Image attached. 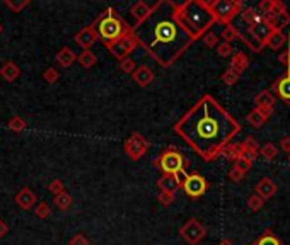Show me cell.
<instances>
[{
  "label": "cell",
  "mask_w": 290,
  "mask_h": 245,
  "mask_svg": "<svg viewBox=\"0 0 290 245\" xmlns=\"http://www.w3.org/2000/svg\"><path fill=\"white\" fill-rule=\"evenodd\" d=\"M43 80H45L46 83H57L58 80H60V72L55 67H48L43 72Z\"/></svg>",
  "instance_id": "obj_36"
},
{
  "label": "cell",
  "mask_w": 290,
  "mask_h": 245,
  "mask_svg": "<svg viewBox=\"0 0 290 245\" xmlns=\"http://www.w3.org/2000/svg\"><path fill=\"white\" fill-rule=\"evenodd\" d=\"M256 194L260 196V198L263 199V201L273 198V196L277 194V184L273 182L272 179L263 177V179L260 180V182L256 184Z\"/></svg>",
  "instance_id": "obj_17"
},
{
  "label": "cell",
  "mask_w": 290,
  "mask_h": 245,
  "mask_svg": "<svg viewBox=\"0 0 290 245\" xmlns=\"http://www.w3.org/2000/svg\"><path fill=\"white\" fill-rule=\"evenodd\" d=\"M244 9V3L241 0H210V10H212L215 22L229 26L234 19Z\"/></svg>",
  "instance_id": "obj_6"
},
{
  "label": "cell",
  "mask_w": 290,
  "mask_h": 245,
  "mask_svg": "<svg viewBox=\"0 0 290 245\" xmlns=\"http://www.w3.org/2000/svg\"><path fill=\"white\" fill-rule=\"evenodd\" d=\"M246 121L251 124L254 130H258V128H261V126H263V124L266 123V118L263 116V112H261V111L256 107V109H253L248 116H246Z\"/></svg>",
  "instance_id": "obj_29"
},
{
  "label": "cell",
  "mask_w": 290,
  "mask_h": 245,
  "mask_svg": "<svg viewBox=\"0 0 290 245\" xmlns=\"http://www.w3.org/2000/svg\"><path fill=\"white\" fill-rule=\"evenodd\" d=\"M280 148H282V152H285V154H290V136H284V138H282Z\"/></svg>",
  "instance_id": "obj_50"
},
{
  "label": "cell",
  "mask_w": 290,
  "mask_h": 245,
  "mask_svg": "<svg viewBox=\"0 0 290 245\" xmlns=\"http://www.w3.org/2000/svg\"><path fill=\"white\" fill-rule=\"evenodd\" d=\"M217 55L220 56V58H229V56L234 55V48L230 43H220V45L217 46Z\"/></svg>",
  "instance_id": "obj_43"
},
{
  "label": "cell",
  "mask_w": 290,
  "mask_h": 245,
  "mask_svg": "<svg viewBox=\"0 0 290 245\" xmlns=\"http://www.w3.org/2000/svg\"><path fill=\"white\" fill-rule=\"evenodd\" d=\"M260 155L266 160H273L278 155V148L273 143H266V145L260 147Z\"/></svg>",
  "instance_id": "obj_35"
},
{
  "label": "cell",
  "mask_w": 290,
  "mask_h": 245,
  "mask_svg": "<svg viewBox=\"0 0 290 245\" xmlns=\"http://www.w3.org/2000/svg\"><path fill=\"white\" fill-rule=\"evenodd\" d=\"M254 102H256V107H272L273 109L277 102V97L270 90H261L260 94L256 95Z\"/></svg>",
  "instance_id": "obj_26"
},
{
  "label": "cell",
  "mask_w": 290,
  "mask_h": 245,
  "mask_svg": "<svg viewBox=\"0 0 290 245\" xmlns=\"http://www.w3.org/2000/svg\"><path fill=\"white\" fill-rule=\"evenodd\" d=\"M27 126L26 119L21 118V116H12V118L9 119V123H7V128H9L10 131H14V133H21V131H24Z\"/></svg>",
  "instance_id": "obj_31"
},
{
  "label": "cell",
  "mask_w": 290,
  "mask_h": 245,
  "mask_svg": "<svg viewBox=\"0 0 290 245\" xmlns=\"http://www.w3.org/2000/svg\"><path fill=\"white\" fill-rule=\"evenodd\" d=\"M15 204H17L21 210L29 211L31 208H34L38 204V196L34 194L29 187H22V189L15 194Z\"/></svg>",
  "instance_id": "obj_14"
},
{
  "label": "cell",
  "mask_w": 290,
  "mask_h": 245,
  "mask_svg": "<svg viewBox=\"0 0 290 245\" xmlns=\"http://www.w3.org/2000/svg\"><path fill=\"white\" fill-rule=\"evenodd\" d=\"M176 15L193 43L203 38L212 29L213 24H217L210 10V2L206 0H186L183 3L176 2Z\"/></svg>",
  "instance_id": "obj_3"
},
{
  "label": "cell",
  "mask_w": 290,
  "mask_h": 245,
  "mask_svg": "<svg viewBox=\"0 0 290 245\" xmlns=\"http://www.w3.org/2000/svg\"><path fill=\"white\" fill-rule=\"evenodd\" d=\"M34 215L38 216V218H48V216L51 215V208H50V204L48 203H45V201H43V203H39V204H36V206H34Z\"/></svg>",
  "instance_id": "obj_39"
},
{
  "label": "cell",
  "mask_w": 290,
  "mask_h": 245,
  "mask_svg": "<svg viewBox=\"0 0 290 245\" xmlns=\"http://www.w3.org/2000/svg\"><path fill=\"white\" fill-rule=\"evenodd\" d=\"M181 180H183L181 175H162V177L157 180V187H159V191L176 194V191L181 189Z\"/></svg>",
  "instance_id": "obj_16"
},
{
  "label": "cell",
  "mask_w": 290,
  "mask_h": 245,
  "mask_svg": "<svg viewBox=\"0 0 290 245\" xmlns=\"http://www.w3.org/2000/svg\"><path fill=\"white\" fill-rule=\"evenodd\" d=\"M220 38L224 39V43H230V41H234V39L239 38V31H237V27L234 26V24H229V26H225L224 29H222Z\"/></svg>",
  "instance_id": "obj_33"
},
{
  "label": "cell",
  "mask_w": 290,
  "mask_h": 245,
  "mask_svg": "<svg viewBox=\"0 0 290 245\" xmlns=\"http://www.w3.org/2000/svg\"><path fill=\"white\" fill-rule=\"evenodd\" d=\"M154 165L162 172V175H181L186 172L190 162L176 147H168L156 157Z\"/></svg>",
  "instance_id": "obj_5"
},
{
  "label": "cell",
  "mask_w": 290,
  "mask_h": 245,
  "mask_svg": "<svg viewBox=\"0 0 290 245\" xmlns=\"http://www.w3.org/2000/svg\"><path fill=\"white\" fill-rule=\"evenodd\" d=\"M77 63L84 68V70H91V68L97 63V55L93 53L91 50H86V51H82L81 55H77Z\"/></svg>",
  "instance_id": "obj_24"
},
{
  "label": "cell",
  "mask_w": 290,
  "mask_h": 245,
  "mask_svg": "<svg viewBox=\"0 0 290 245\" xmlns=\"http://www.w3.org/2000/svg\"><path fill=\"white\" fill-rule=\"evenodd\" d=\"M222 82L225 83V85H229V87H232V85H236L237 82H239V79H241V75L239 74H236L234 70H230V68H227V70L222 74Z\"/></svg>",
  "instance_id": "obj_34"
},
{
  "label": "cell",
  "mask_w": 290,
  "mask_h": 245,
  "mask_svg": "<svg viewBox=\"0 0 290 245\" xmlns=\"http://www.w3.org/2000/svg\"><path fill=\"white\" fill-rule=\"evenodd\" d=\"M48 191L51 192L53 196H57V194H60V192L65 191V186H63V182L60 179H53L51 182L48 184Z\"/></svg>",
  "instance_id": "obj_44"
},
{
  "label": "cell",
  "mask_w": 290,
  "mask_h": 245,
  "mask_svg": "<svg viewBox=\"0 0 290 245\" xmlns=\"http://www.w3.org/2000/svg\"><path fill=\"white\" fill-rule=\"evenodd\" d=\"M181 189L190 196V198L196 199L201 198L205 194L206 189H208V182L201 174H186L183 172L181 174Z\"/></svg>",
  "instance_id": "obj_8"
},
{
  "label": "cell",
  "mask_w": 290,
  "mask_h": 245,
  "mask_svg": "<svg viewBox=\"0 0 290 245\" xmlns=\"http://www.w3.org/2000/svg\"><path fill=\"white\" fill-rule=\"evenodd\" d=\"M278 62L287 67V74H290V33L287 34V48L278 55Z\"/></svg>",
  "instance_id": "obj_37"
},
{
  "label": "cell",
  "mask_w": 290,
  "mask_h": 245,
  "mask_svg": "<svg viewBox=\"0 0 290 245\" xmlns=\"http://www.w3.org/2000/svg\"><path fill=\"white\" fill-rule=\"evenodd\" d=\"M234 167H236V168H239L241 172H244V174H246V172H248L249 168L253 167V160H249L248 157L241 155L239 159H237L236 162H234Z\"/></svg>",
  "instance_id": "obj_40"
},
{
  "label": "cell",
  "mask_w": 290,
  "mask_h": 245,
  "mask_svg": "<svg viewBox=\"0 0 290 245\" xmlns=\"http://www.w3.org/2000/svg\"><path fill=\"white\" fill-rule=\"evenodd\" d=\"M241 155L248 157L253 162L256 160V157L260 155V145H258V142L253 136H248V138L241 143Z\"/></svg>",
  "instance_id": "obj_21"
},
{
  "label": "cell",
  "mask_w": 290,
  "mask_h": 245,
  "mask_svg": "<svg viewBox=\"0 0 290 245\" xmlns=\"http://www.w3.org/2000/svg\"><path fill=\"white\" fill-rule=\"evenodd\" d=\"M135 68H137V63H135L132 58H126V60H123V62H120V70L123 72V74L132 75Z\"/></svg>",
  "instance_id": "obj_45"
},
{
  "label": "cell",
  "mask_w": 290,
  "mask_h": 245,
  "mask_svg": "<svg viewBox=\"0 0 290 245\" xmlns=\"http://www.w3.org/2000/svg\"><path fill=\"white\" fill-rule=\"evenodd\" d=\"M174 133L206 162L220 157L241 131V123L210 94L201 95L174 123Z\"/></svg>",
  "instance_id": "obj_1"
},
{
  "label": "cell",
  "mask_w": 290,
  "mask_h": 245,
  "mask_svg": "<svg viewBox=\"0 0 290 245\" xmlns=\"http://www.w3.org/2000/svg\"><path fill=\"white\" fill-rule=\"evenodd\" d=\"M285 43H287V34H284V31H273L270 38L266 39L265 46H270L272 50H280Z\"/></svg>",
  "instance_id": "obj_25"
},
{
  "label": "cell",
  "mask_w": 290,
  "mask_h": 245,
  "mask_svg": "<svg viewBox=\"0 0 290 245\" xmlns=\"http://www.w3.org/2000/svg\"><path fill=\"white\" fill-rule=\"evenodd\" d=\"M93 26L96 27L97 36L102 43H109L114 39L121 38L125 34L132 33V24L126 21L125 17H121L116 12L114 7H108L106 10H102L101 14L94 19Z\"/></svg>",
  "instance_id": "obj_4"
},
{
  "label": "cell",
  "mask_w": 290,
  "mask_h": 245,
  "mask_svg": "<svg viewBox=\"0 0 290 245\" xmlns=\"http://www.w3.org/2000/svg\"><path fill=\"white\" fill-rule=\"evenodd\" d=\"M106 46V50L109 51L118 62H123V60L130 58V55L133 53L135 50L138 48V41L135 38L133 31L130 34H125L121 38L114 39V41H109V43H102Z\"/></svg>",
  "instance_id": "obj_7"
},
{
  "label": "cell",
  "mask_w": 290,
  "mask_h": 245,
  "mask_svg": "<svg viewBox=\"0 0 290 245\" xmlns=\"http://www.w3.org/2000/svg\"><path fill=\"white\" fill-rule=\"evenodd\" d=\"M272 94H275V97L282 99L285 104H290V74H285L282 77H278L272 85Z\"/></svg>",
  "instance_id": "obj_12"
},
{
  "label": "cell",
  "mask_w": 290,
  "mask_h": 245,
  "mask_svg": "<svg viewBox=\"0 0 290 245\" xmlns=\"http://www.w3.org/2000/svg\"><path fill=\"white\" fill-rule=\"evenodd\" d=\"M157 201L162 204V206H171V204L176 201V194H173V192H164V191H161L157 194Z\"/></svg>",
  "instance_id": "obj_41"
},
{
  "label": "cell",
  "mask_w": 290,
  "mask_h": 245,
  "mask_svg": "<svg viewBox=\"0 0 290 245\" xmlns=\"http://www.w3.org/2000/svg\"><path fill=\"white\" fill-rule=\"evenodd\" d=\"M253 245H282V242L277 239V235L273 234L272 230H266L265 234L261 235Z\"/></svg>",
  "instance_id": "obj_32"
},
{
  "label": "cell",
  "mask_w": 290,
  "mask_h": 245,
  "mask_svg": "<svg viewBox=\"0 0 290 245\" xmlns=\"http://www.w3.org/2000/svg\"><path fill=\"white\" fill-rule=\"evenodd\" d=\"M241 19L248 24V26H254V24L263 22V14L258 9H254V7H244V9L241 10Z\"/></svg>",
  "instance_id": "obj_23"
},
{
  "label": "cell",
  "mask_w": 290,
  "mask_h": 245,
  "mask_svg": "<svg viewBox=\"0 0 290 245\" xmlns=\"http://www.w3.org/2000/svg\"><path fill=\"white\" fill-rule=\"evenodd\" d=\"M53 204L58 208V210L67 211V210H70V206L74 204V198L70 196V192L63 191V192H60V194H57L53 198Z\"/></svg>",
  "instance_id": "obj_27"
},
{
  "label": "cell",
  "mask_w": 290,
  "mask_h": 245,
  "mask_svg": "<svg viewBox=\"0 0 290 245\" xmlns=\"http://www.w3.org/2000/svg\"><path fill=\"white\" fill-rule=\"evenodd\" d=\"M222 157H225L230 162H236L237 159L241 157V143H234L230 142L229 145L224 147V150H222Z\"/></svg>",
  "instance_id": "obj_28"
},
{
  "label": "cell",
  "mask_w": 290,
  "mask_h": 245,
  "mask_svg": "<svg viewBox=\"0 0 290 245\" xmlns=\"http://www.w3.org/2000/svg\"><path fill=\"white\" fill-rule=\"evenodd\" d=\"M249 67V58L246 53H242V51H237V53H234L230 56V70H234L236 74H242L244 70H248Z\"/></svg>",
  "instance_id": "obj_22"
},
{
  "label": "cell",
  "mask_w": 290,
  "mask_h": 245,
  "mask_svg": "<svg viewBox=\"0 0 290 245\" xmlns=\"http://www.w3.org/2000/svg\"><path fill=\"white\" fill-rule=\"evenodd\" d=\"M132 29L138 46L164 68L173 67L193 45V39L178 21L176 2L173 0H157L152 3L149 17Z\"/></svg>",
  "instance_id": "obj_2"
},
{
  "label": "cell",
  "mask_w": 290,
  "mask_h": 245,
  "mask_svg": "<svg viewBox=\"0 0 290 245\" xmlns=\"http://www.w3.org/2000/svg\"><path fill=\"white\" fill-rule=\"evenodd\" d=\"M263 206H265V201L261 199L258 194L249 196V199H248V208H249V210H251V211H260Z\"/></svg>",
  "instance_id": "obj_42"
},
{
  "label": "cell",
  "mask_w": 290,
  "mask_h": 245,
  "mask_svg": "<svg viewBox=\"0 0 290 245\" xmlns=\"http://www.w3.org/2000/svg\"><path fill=\"white\" fill-rule=\"evenodd\" d=\"M97 39H99L97 31H96V27H94L93 24H91V26H86L84 29H81L77 34L74 36L75 45H77L79 48H82V51L91 50V48L96 45Z\"/></svg>",
  "instance_id": "obj_11"
},
{
  "label": "cell",
  "mask_w": 290,
  "mask_h": 245,
  "mask_svg": "<svg viewBox=\"0 0 290 245\" xmlns=\"http://www.w3.org/2000/svg\"><path fill=\"white\" fill-rule=\"evenodd\" d=\"M3 3H5L7 7H9L10 10L15 12V14H19V12H22L26 9V7L31 5V0H22V2H12V0H3Z\"/></svg>",
  "instance_id": "obj_38"
},
{
  "label": "cell",
  "mask_w": 290,
  "mask_h": 245,
  "mask_svg": "<svg viewBox=\"0 0 290 245\" xmlns=\"http://www.w3.org/2000/svg\"><path fill=\"white\" fill-rule=\"evenodd\" d=\"M150 12H152V5L145 3L144 0H138V2H135L133 5L130 7V14H132V17H133L132 27H135V26H138V24L144 22L145 19L150 15Z\"/></svg>",
  "instance_id": "obj_15"
},
{
  "label": "cell",
  "mask_w": 290,
  "mask_h": 245,
  "mask_svg": "<svg viewBox=\"0 0 290 245\" xmlns=\"http://www.w3.org/2000/svg\"><path fill=\"white\" fill-rule=\"evenodd\" d=\"M0 77L5 80V82L12 83L21 77V68H19V65H15L14 62H5L0 67Z\"/></svg>",
  "instance_id": "obj_20"
},
{
  "label": "cell",
  "mask_w": 290,
  "mask_h": 245,
  "mask_svg": "<svg viewBox=\"0 0 290 245\" xmlns=\"http://www.w3.org/2000/svg\"><path fill=\"white\" fill-rule=\"evenodd\" d=\"M180 235L188 245H198L206 235V228L196 218H190L180 228Z\"/></svg>",
  "instance_id": "obj_10"
},
{
  "label": "cell",
  "mask_w": 290,
  "mask_h": 245,
  "mask_svg": "<svg viewBox=\"0 0 290 245\" xmlns=\"http://www.w3.org/2000/svg\"><path fill=\"white\" fill-rule=\"evenodd\" d=\"M132 79H133V82L137 83L138 87L145 89V87H149L150 83L154 82V79H156V74H154L152 68H150V67L140 65V67H137V68L133 70Z\"/></svg>",
  "instance_id": "obj_13"
},
{
  "label": "cell",
  "mask_w": 290,
  "mask_h": 245,
  "mask_svg": "<svg viewBox=\"0 0 290 245\" xmlns=\"http://www.w3.org/2000/svg\"><path fill=\"white\" fill-rule=\"evenodd\" d=\"M149 147L150 143L145 140L144 135L140 133H132L128 136V140L125 142V147H123V150H125L126 157H128L130 160H133V162H138V160L144 157L147 152H149Z\"/></svg>",
  "instance_id": "obj_9"
},
{
  "label": "cell",
  "mask_w": 290,
  "mask_h": 245,
  "mask_svg": "<svg viewBox=\"0 0 290 245\" xmlns=\"http://www.w3.org/2000/svg\"><path fill=\"white\" fill-rule=\"evenodd\" d=\"M201 39H203V43H205L206 48H215V46H218V36L215 33H212V31H208V33H206Z\"/></svg>",
  "instance_id": "obj_46"
},
{
  "label": "cell",
  "mask_w": 290,
  "mask_h": 245,
  "mask_svg": "<svg viewBox=\"0 0 290 245\" xmlns=\"http://www.w3.org/2000/svg\"><path fill=\"white\" fill-rule=\"evenodd\" d=\"M237 39H241V41L244 43V45L248 46L251 51H254V53H260V51L265 48L263 43H260V41H258V39H254L253 36H249L248 33H246V34L239 33V38H237Z\"/></svg>",
  "instance_id": "obj_30"
},
{
  "label": "cell",
  "mask_w": 290,
  "mask_h": 245,
  "mask_svg": "<svg viewBox=\"0 0 290 245\" xmlns=\"http://www.w3.org/2000/svg\"><path fill=\"white\" fill-rule=\"evenodd\" d=\"M229 179L232 180V182H241V180L244 179V172H241L239 168L232 167L230 168V172H229Z\"/></svg>",
  "instance_id": "obj_49"
},
{
  "label": "cell",
  "mask_w": 290,
  "mask_h": 245,
  "mask_svg": "<svg viewBox=\"0 0 290 245\" xmlns=\"http://www.w3.org/2000/svg\"><path fill=\"white\" fill-rule=\"evenodd\" d=\"M273 9H275V0H261L258 5V10L261 14H270V12H273Z\"/></svg>",
  "instance_id": "obj_47"
},
{
  "label": "cell",
  "mask_w": 290,
  "mask_h": 245,
  "mask_svg": "<svg viewBox=\"0 0 290 245\" xmlns=\"http://www.w3.org/2000/svg\"><path fill=\"white\" fill-rule=\"evenodd\" d=\"M2 31H3V27H2V24H0V33H2Z\"/></svg>",
  "instance_id": "obj_53"
},
{
  "label": "cell",
  "mask_w": 290,
  "mask_h": 245,
  "mask_svg": "<svg viewBox=\"0 0 290 245\" xmlns=\"http://www.w3.org/2000/svg\"><path fill=\"white\" fill-rule=\"evenodd\" d=\"M69 245H91V244H89V239L84 234H75L69 240Z\"/></svg>",
  "instance_id": "obj_48"
},
{
  "label": "cell",
  "mask_w": 290,
  "mask_h": 245,
  "mask_svg": "<svg viewBox=\"0 0 290 245\" xmlns=\"http://www.w3.org/2000/svg\"><path fill=\"white\" fill-rule=\"evenodd\" d=\"M218 245H232V242H229V240H220Z\"/></svg>",
  "instance_id": "obj_52"
},
{
  "label": "cell",
  "mask_w": 290,
  "mask_h": 245,
  "mask_svg": "<svg viewBox=\"0 0 290 245\" xmlns=\"http://www.w3.org/2000/svg\"><path fill=\"white\" fill-rule=\"evenodd\" d=\"M55 62H57V65H58V67L69 68V67H72L75 62H77V55L74 53L72 48L63 46L62 50L57 53V56H55Z\"/></svg>",
  "instance_id": "obj_18"
},
{
  "label": "cell",
  "mask_w": 290,
  "mask_h": 245,
  "mask_svg": "<svg viewBox=\"0 0 290 245\" xmlns=\"http://www.w3.org/2000/svg\"><path fill=\"white\" fill-rule=\"evenodd\" d=\"M289 162H290V154H289Z\"/></svg>",
  "instance_id": "obj_54"
},
{
  "label": "cell",
  "mask_w": 290,
  "mask_h": 245,
  "mask_svg": "<svg viewBox=\"0 0 290 245\" xmlns=\"http://www.w3.org/2000/svg\"><path fill=\"white\" fill-rule=\"evenodd\" d=\"M249 36H253L254 39H258L260 43H266V39L270 38V34L273 33V29L270 26H266L265 22H260V24H254V26H249L248 31H246Z\"/></svg>",
  "instance_id": "obj_19"
},
{
  "label": "cell",
  "mask_w": 290,
  "mask_h": 245,
  "mask_svg": "<svg viewBox=\"0 0 290 245\" xmlns=\"http://www.w3.org/2000/svg\"><path fill=\"white\" fill-rule=\"evenodd\" d=\"M7 234H9V225L3 222V220H0V239H3Z\"/></svg>",
  "instance_id": "obj_51"
}]
</instances>
